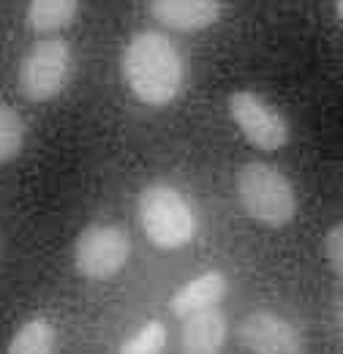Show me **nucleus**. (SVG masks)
I'll list each match as a JSON object with an SVG mask.
<instances>
[{"mask_svg": "<svg viewBox=\"0 0 343 354\" xmlns=\"http://www.w3.org/2000/svg\"><path fill=\"white\" fill-rule=\"evenodd\" d=\"M123 80L131 95L147 106L172 104L185 82V63L161 30H142L123 49Z\"/></svg>", "mask_w": 343, "mask_h": 354, "instance_id": "1", "label": "nucleus"}, {"mask_svg": "<svg viewBox=\"0 0 343 354\" xmlns=\"http://www.w3.org/2000/svg\"><path fill=\"white\" fill-rule=\"evenodd\" d=\"M234 188H237V199L245 216L261 226L281 229L292 223L297 213L295 185L272 164H264V161L243 164L234 180Z\"/></svg>", "mask_w": 343, "mask_h": 354, "instance_id": "2", "label": "nucleus"}, {"mask_svg": "<svg viewBox=\"0 0 343 354\" xmlns=\"http://www.w3.org/2000/svg\"><path fill=\"white\" fill-rule=\"evenodd\" d=\"M136 216L145 237L161 251L183 248L196 234V216L188 199L167 183H153L139 194Z\"/></svg>", "mask_w": 343, "mask_h": 354, "instance_id": "3", "label": "nucleus"}, {"mask_svg": "<svg viewBox=\"0 0 343 354\" xmlns=\"http://www.w3.org/2000/svg\"><path fill=\"white\" fill-rule=\"evenodd\" d=\"M74 71V52L66 39L46 36L41 41L28 49V55L19 63V93L33 101V104H46L57 98Z\"/></svg>", "mask_w": 343, "mask_h": 354, "instance_id": "4", "label": "nucleus"}, {"mask_svg": "<svg viewBox=\"0 0 343 354\" xmlns=\"http://www.w3.org/2000/svg\"><path fill=\"white\" fill-rule=\"evenodd\" d=\"M131 257L129 234L115 223H90L74 240V267L85 281L115 278Z\"/></svg>", "mask_w": 343, "mask_h": 354, "instance_id": "5", "label": "nucleus"}, {"mask_svg": "<svg viewBox=\"0 0 343 354\" xmlns=\"http://www.w3.org/2000/svg\"><path fill=\"white\" fill-rule=\"evenodd\" d=\"M229 115L245 142L261 153L281 150L292 136L286 118L254 90H234L229 95Z\"/></svg>", "mask_w": 343, "mask_h": 354, "instance_id": "6", "label": "nucleus"}, {"mask_svg": "<svg viewBox=\"0 0 343 354\" xmlns=\"http://www.w3.org/2000/svg\"><path fill=\"white\" fill-rule=\"evenodd\" d=\"M237 333L251 354H305L300 330L275 310H251L240 322Z\"/></svg>", "mask_w": 343, "mask_h": 354, "instance_id": "7", "label": "nucleus"}, {"mask_svg": "<svg viewBox=\"0 0 343 354\" xmlns=\"http://www.w3.org/2000/svg\"><path fill=\"white\" fill-rule=\"evenodd\" d=\"M156 25L177 33H199L213 28L223 14V0H147Z\"/></svg>", "mask_w": 343, "mask_h": 354, "instance_id": "8", "label": "nucleus"}, {"mask_svg": "<svg viewBox=\"0 0 343 354\" xmlns=\"http://www.w3.org/2000/svg\"><path fill=\"white\" fill-rule=\"evenodd\" d=\"M226 344V316L218 308L196 310L183 319L180 352L183 354H221Z\"/></svg>", "mask_w": 343, "mask_h": 354, "instance_id": "9", "label": "nucleus"}, {"mask_svg": "<svg viewBox=\"0 0 343 354\" xmlns=\"http://www.w3.org/2000/svg\"><path fill=\"white\" fill-rule=\"evenodd\" d=\"M226 289H229V281L221 270H207L196 278H191L188 283H183L169 300V308L177 319H185L196 310H207L215 308L223 297H226Z\"/></svg>", "mask_w": 343, "mask_h": 354, "instance_id": "10", "label": "nucleus"}, {"mask_svg": "<svg viewBox=\"0 0 343 354\" xmlns=\"http://www.w3.org/2000/svg\"><path fill=\"white\" fill-rule=\"evenodd\" d=\"M80 14V0H28L25 22L36 36H52L68 28Z\"/></svg>", "mask_w": 343, "mask_h": 354, "instance_id": "11", "label": "nucleus"}, {"mask_svg": "<svg viewBox=\"0 0 343 354\" xmlns=\"http://www.w3.org/2000/svg\"><path fill=\"white\" fill-rule=\"evenodd\" d=\"M6 354H55V327L41 316L25 322L8 341Z\"/></svg>", "mask_w": 343, "mask_h": 354, "instance_id": "12", "label": "nucleus"}, {"mask_svg": "<svg viewBox=\"0 0 343 354\" xmlns=\"http://www.w3.org/2000/svg\"><path fill=\"white\" fill-rule=\"evenodd\" d=\"M25 136H28V126L22 115L14 106L0 104V167L14 161L22 153Z\"/></svg>", "mask_w": 343, "mask_h": 354, "instance_id": "13", "label": "nucleus"}, {"mask_svg": "<svg viewBox=\"0 0 343 354\" xmlns=\"http://www.w3.org/2000/svg\"><path fill=\"white\" fill-rule=\"evenodd\" d=\"M164 346H167L164 322H147L120 346V354H161Z\"/></svg>", "mask_w": 343, "mask_h": 354, "instance_id": "14", "label": "nucleus"}, {"mask_svg": "<svg viewBox=\"0 0 343 354\" xmlns=\"http://www.w3.org/2000/svg\"><path fill=\"white\" fill-rule=\"evenodd\" d=\"M324 257L330 267L335 270V275L343 281V221H338L324 237Z\"/></svg>", "mask_w": 343, "mask_h": 354, "instance_id": "15", "label": "nucleus"}, {"mask_svg": "<svg viewBox=\"0 0 343 354\" xmlns=\"http://www.w3.org/2000/svg\"><path fill=\"white\" fill-rule=\"evenodd\" d=\"M335 14H338V19L343 22V0H335Z\"/></svg>", "mask_w": 343, "mask_h": 354, "instance_id": "16", "label": "nucleus"}, {"mask_svg": "<svg viewBox=\"0 0 343 354\" xmlns=\"http://www.w3.org/2000/svg\"><path fill=\"white\" fill-rule=\"evenodd\" d=\"M341 322H343V313H341Z\"/></svg>", "mask_w": 343, "mask_h": 354, "instance_id": "17", "label": "nucleus"}]
</instances>
